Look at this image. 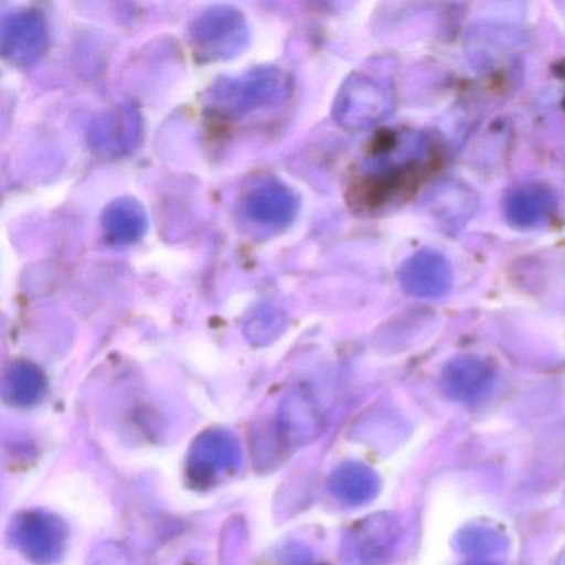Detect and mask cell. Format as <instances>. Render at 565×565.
Wrapping results in <instances>:
<instances>
[{
  "instance_id": "1",
  "label": "cell",
  "mask_w": 565,
  "mask_h": 565,
  "mask_svg": "<svg viewBox=\"0 0 565 565\" xmlns=\"http://www.w3.org/2000/svg\"><path fill=\"white\" fill-rule=\"evenodd\" d=\"M435 161L433 147L425 135L416 131H392L372 145L352 201L365 207H380L398 200L416 181L426 177Z\"/></svg>"
},
{
  "instance_id": "2",
  "label": "cell",
  "mask_w": 565,
  "mask_h": 565,
  "mask_svg": "<svg viewBox=\"0 0 565 565\" xmlns=\"http://www.w3.org/2000/svg\"><path fill=\"white\" fill-rule=\"evenodd\" d=\"M292 90V77L284 68L260 65L220 78L206 94V108L216 117L237 120L253 111L282 105Z\"/></svg>"
},
{
  "instance_id": "3",
  "label": "cell",
  "mask_w": 565,
  "mask_h": 565,
  "mask_svg": "<svg viewBox=\"0 0 565 565\" xmlns=\"http://www.w3.org/2000/svg\"><path fill=\"white\" fill-rule=\"evenodd\" d=\"M188 35L198 61H230L246 49L249 25L236 8L213 6L194 18Z\"/></svg>"
},
{
  "instance_id": "4",
  "label": "cell",
  "mask_w": 565,
  "mask_h": 565,
  "mask_svg": "<svg viewBox=\"0 0 565 565\" xmlns=\"http://www.w3.org/2000/svg\"><path fill=\"white\" fill-rule=\"evenodd\" d=\"M395 108V95L372 75H350L333 102V120L350 131L366 130L385 120Z\"/></svg>"
},
{
  "instance_id": "5",
  "label": "cell",
  "mask_w": 565,
  "mask_h": 565,
  "mask_svg": "<svg viewBox=\"0 0 565 565\" xmlns=\"http://www.w3.org/2000/svg\"><path fill=\"white\" fill-rule=\"evenodd\" d=\"M143 137V120L137 108L118 105L90 121L88 143L102 157L120 158L137 150Z\"/></svg>"
},
{
  "instance_id": "6",
  "label": "cell",
  "mask_w": 565,
  "mask_h": 565,
  "mask_svg": "<svg viewBox=\"0 0 565 565\" xmlns=\"http://www.w3.org/2000/svg\"><path fill=\"white\" fill-rule=\"evenodd\" d=\"M49 45V28L44 15L34 9L9 12L0 25V49L6 61L14 65L34 64Z\"/></svg>"
},
{
  "instance_id": "7",
  "label": "cell",
  "mask_w": 565,
  "mask_h": 565,
  "mask_svg": "<svg viewBox=\"0 0 565 565\" xmlns=\"http://www.w3.org/2000/svg\"><path fill=\"white\" fill-rule=\"evenodd\" d=\"M398 279L403 290L409 296L418 299H441L451 290V264L436 250H418L402 264Z\"/></svg>"
},
{
  "instance_id": "8",
  "label": "cell",
  "mask_w": 565,
  "mask_h": 565,
  "mask_svg": "<svg viewBox=\"0 0 565 565\" xmlns=\"http://www.w3.org/2000/svg\"><path fill=\"white\" fill-rule=\"evenodd\" d=\"M299 198L286 184L276 180L260 181L250 188L244 200V213L259 226L269 230L287 227L299 213Z\"/></svg>"
},
{
  "instance_id": "9",
  "label": "cell",
  "mask_w": 565,
  "mask_h": 565,
  "mask_svg": "<svg viewBox=\"0 0 565 565\" xmlns=\"http://www.w3.org/2000/svg\"><path fill=\"white\" fill-rule=\"evenodd\" d=\"M557 211V198L544 184H522L509 191L504 200L505 220L518 230L544 226Z\"/></svg>"
},
{
  "instance_id": "10",
  "label": "cell",
  "mask_w": 565,
  "mask_h": 565,
  "mask_svg": "<svg viewBox=\"0 0 565 565\" xmlns=\"http://www.w3.org/2000/svg\"><path fill=\"white\" fill-rule=\"evenodd\" d=\"M105 239L114 246L138 243L148 230L145 207L134 198L111 201L102 214Z\"/></svg>"
},
{
  "instance_id": "11",
  "label": "cell",
  "mask_w": 565,
  "mask_h": 565,
  "mask_svg": "<svg viewBox=\"0 0 565 565\" xmlns=\"http://www.w3.org/2000/svg\"><path fill=\"white\" fill-rule=\"evenodd\" d=\"M494 373L491 366L476 356H459L446 365L443 382L455 398L471 402L491 388Z\"/></svg>"
},
{
  "instance_id": "12",
  "label": "cell",
  "mask_w": 565,
  "mask_h": 565,
  "mask_svg": "<svg viewBox=\"0 0 565 565\" xmlns=\"http://www.w3.org/2000/svg\"><path fill=\"white\" fill-rule=\"evenodd\" d=\"M286 322V313L282 312V309L264 303L253 310L249 319L244 323V333L250 342L264 345V343L273 342L282 333Z\"/></svg>"
},
{
  "instance_id": "13",
  "label": "cell",
  "mask_w": 565,
  "mask_h": 565,
  "mask_svg": "<svg viewBox=\"0 0 565 565\" xmlns=\"http://www.w3.org/2000/svg\"><path fill=\"white\" fill-rule=\"evenodd\" d=\"M6 390L15 402H34L44 390V376L32 363H14L6 375Z\"/></svg>"
},
{
  "instance_id": "14",
  "label": "cell",
  "mask_w": 565,
  "mask_h": 565,
  "mask_svg": "<svg viewBox=\"0 0 565 565\" xmlns=\"http://www.w3.org/2000/svg\"><path fill=\"white\" fill-rule=\"evenodd\" d=\"M337 488L347 501L363 502L375 494L376 479L369 469L347 468L340 471Z\"/></svg>"
},
{
  "instance_id": "15",
  "label": "cell",
  "mask_w": 565,
  "mask_h": 565,
  "mask_svg": "<svg viewBox=\"0 0 565 565\" xmlns=\"http://www.w3.org/2000/svg\"><path fill=\"white\" fill-rule=\"evenodd\" d=\"M479 565H492V564H479Z\"/></svg>"
},
{
  "instance_id": "16",
  "label": "cell",
  "mask_w": 565,
  "mask_h": 565,
  "mask_svg": "<svg viewBox=\"0 0 565 565\" xmlns=\"http://www.w3.org/2000/svg\"><path fill=\"white\" fill-rule=\"evenodd\" d=\"M564 105H565V102H564Z\"/></svg>"
}]
</instances>
